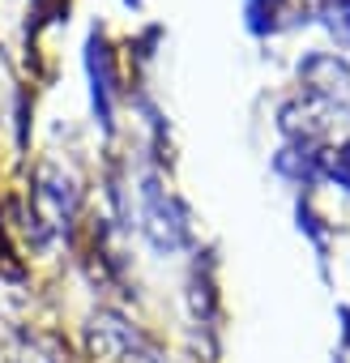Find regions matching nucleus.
I'll use <instances>...</instances> for the list:
<instances>
[{"instance_id": "1", "label": "nucleus", "mask_w": 350, "mask_h": 363, "mask_svg": "<svg viewBox=\"0 0 350 363\" xmlns=\"http://www.w3.org/2000/svg\"><path fill=\"white\" fill-rule=\"evenodd\" d=\"M137 201H141L137 223H141V235L149 240L154 252L171 257V252L188 248V240H193V231H188V214H184L180 201H175V193L162 189V179H158V175H145V179H141Z\"/></svg>"}, {"instance_id": "2", "label": "nucleus", "mask_w": 350, "mask_h": 363, "mask_svg": "<svg viewBox=\"0 0 350 363\" xmlns=\"http://www.w3.org/2000/svg\"><path fill=\"white\" fill-rule=\"evenodd\" d=\"M299 82L307 99L329 116H350V65L333 52H312L299 60Z\"/></svg>"}, {"instance_id": "3", "label": "nucleus", "mask_w": 350, "mask_h": 363, "mask_svg": "<svg viewBox=\"0 0 350 363\" xmlns=\"http://www.w3.org/2000/svg\"><path fill=\"white\" fill-rule=\"evenodd\" d=\"M77 210V184L60 167H39L35 189H30V218L39 223L43 235H60Z\"/></svg>"}, {"instance_id": "4", "label": "nucleus", "mask_w": 350, "mask_h": 363, "mask_svg": "<svg viewBox=\"0 0 350 363\" xmlns=\"http://www.w3.org/2000/svg\"><path fill=\"white\" fill-rule=\"evenodd\" d=\"M86 82H90V107L103 133L115 128V73H111V52L103 30H90L86 39Z\"/></svg>"}, {"instance_id": "5", "label": "nucleus", "mask_w": 350, "mask_h": 363, "mask_svg": "<svg viewBox=\"0 0 350 363\" xmlns=\"http://www.w3.org/2000/svg\"><path fill=\"white\" fill-rule=\"evenodd\" d=\"M316 18H320V26L333 35V43L350 52V0H320V5H316Z\"/></svg>"}, {"instance_id": "6", "label": "nucleus", "mask_w": 350, "mask_h": 363, "mask_svg": "<svg viewBox=\"0 0 350 363\" xmlns=\"http://www.w3.org/2000/svg\"><path fill=\"white\" fill-rule=\"evenodd\" d=\"M244 18H248L252 35H269V30H278L282 0H244Z\"/></svg>"}, {"instance_id": "7", "label": "nucleus", "mask_w": 350, "mask_h": 363, "mask_svg": "<svg viewBox=\"0 0 350 363\" xmlns=\"http://www.w3.org/2000/svg\"><path fill=\"white\" fill-rule=\"evenodd\" d=\"M320 171L333 179L337 189H346V193H350V141H341V145L324 150V154H320Z\"/></svg>"}]
</instances>
